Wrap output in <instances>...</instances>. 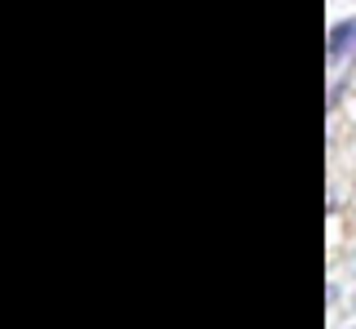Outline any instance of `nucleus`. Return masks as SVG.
I'll use <instances>...</instances> for the list:
<instances>
[{"instance_id": "nucleus-1", "label": "nucleus", "mask_w": 356, "mask_h": 329, "mask_svg": "<svg viewBox=\"0 0 356 329\" xmlns=\"http://www.w3.org/2000/svg\"><path fill=\"white\" fill-rule=\"evenodd\" d=\"M356 45V18H348V23H339L330 31V58H343Z\"/></svg>"}]
</instances>
